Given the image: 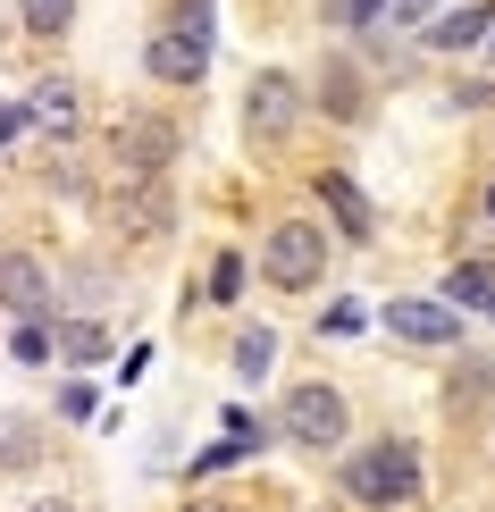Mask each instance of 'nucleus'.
Returning <instances> with one entry per match:
<instances>
[{
	"label": "nucleus",
	"instance_id": "14",
	"mask_svg": "<svg viewBox=\"0 0 495 512\" xmlns=\"http://www.w3.org/2000/svg\"><path fill=\"white\" fill-rule=\"evenodd\" d=\"M219 429H227V437L210 445V454H193V479H210V471H227V462H244V454H261V445H269V429H261L252 412H227Z\"/></svg>",
	"mask_w": 495,
	"mask_h": 512
},
{
	"label": "nucleus",
	"instance_id": "5",
	"mask_svg": "<svg viewBox=\"0 0 495 512\" xmlns=\"http://www.w3.org/2000/svg\"><path fill=\"white\" fill-rule=\"evenodd\" d=\"M294 118H303V84H294L286 68H261L244 84V143L252 152H277V143L294 135Z\"/></svg>",
	"mask_w": 495,
	"mask_h": 512
},
{
	"label": "nucleus",
	"instance_id": "15",
	"mask_svg": "<svg viewBox=\"0 0 495 512\" xmlns=\"http://www.w3.org/2000/svg\"><path fill=\"white\" fill-rule=\"evenodd\" d=\"M51 353L76 361V370H93V361H110V328H101L93 311H84V319H59V328H51Z\"/></svg>",
	"mask_w": 495,
	"mask_h": 512
},
{
	"label": "nucleus",
	"instance_id": "17",
	"mask_svg": "<svg viewBox=\"0 0 495 512\" xmlns=\"http://www.w3.org/2000/svg\"><path fill=\"white\" fill-rule=\"evenodd\" d=\"M445 294H454V311H487L495 303V269L487 261H462L454 277H445Z\"/></svg>",
	"mask_w": 495,
	"mask_h": 512
},
{
	"label": "nucleus",
	"instance_id": "23",
	"mask_svg": "<svg viewBox=\"0 0 495 512\" xmlns=\"http://www.w3.org/2000/svg\"><path fill=\"white\" fill-rule=\"evenodd\" d=\"M34 462V437H26V420H0V471H26Z\"/></svg>",
	"mask_w": 495,
	"mask_h": 512
},
{
	"label": "nucleus",
	"instance_id": "19",
	"mask_svg": "<svg viewBox=\"0 0 495 512\" xmlns=\"http://www.w3.org/2000/svg\"><path fill=\"white\" fill-rule=\"evenodd\" d=\"M277 370V336L269 328H244L235 336V378H269Z\"/></svg>",
	"mask_w": 495,
	"mask_h": 512
},
{
	"label": "nucleus",
	"instance_id": "13",
	"mask_svg": "<svg viewBox=\"0 0 495 512\" xmlns=\"http://www.w3.org/2000/svg\"><path fill=\"white\" fill-rule=\"evenodd\" d=\"M495 26V0H462V9H437V26H420L428 34V51H479Z\"/></svg>",
	"mask_w": 495,
	"mask_h": 512
},
{
	"label": "nucleus",
	"instance_id": "4",
	"mask_svg": "<svg viewBox=\"0 0 495 512\" xmlns=\"http://www.w3.org/2000/svg\"><path fill=\"white\" fill-rule=\"evenodd\" d=\"M101 219L118 227V244H160L177 227V194H168V177H118V194L101 202Z\"/></svg>",
	"mask_w": 495,
	"mask_h": 512
},
{
	"label": "nucleus",
	"instance_id": "7",
	"mask_svg": "<svg viewBox=\"0 0 495 512\" xmlns=\"http://www.w3.org/2000/svg\"><path fill=\"white\" fill-rule=\"evenodd\" d=\"M143 76H152V84H168V93H193V84L210 76V42H202V34L160 26L152 42H143Z\"/></svg>",
	"mask_w": 495,
	"mask_h": 512
},
{
	"label": "nucleus",
	"instance_id": "32",
	"mask_svg": "<svg viewBox=\"0 0 495 512\" xmlns=\"http://www.w3.org/2000/svg\"><path fill=\"white\" fill-rule=\"evenodd\" d=\"M487 59H495V26H487Z\"/></svg>",
	"mask_w": 495,
	"mask_h": 512
},
{
	"label": "nucleus",
	"instance_id": "11",
	"mask_svg": "<svg viewBox=\"0 0 495 512\" xmlns=\"http://www.w3.org/2000/svg\"><path fill=\"white\" fill-rule=\"evenodd\" d=\"M0 311L9 319H42L51 311V269H42L26 244H0Z\"/></svg>",
	"mask_w": 495,
	"mask_h": 512
},
{
	"label": "nucleus",
	"instance_id": "1",
	"mask_svg": "<svg viewBox=\"0 0 495 512\" xmlns=\"http://www.w3.org/2000/svg\"><path fill=\"white\" fill-rule=\"evenodd\" d=\"M420 487H428V462H420L412 437H378L370 454H353L336 471V496L353 504V512H403Z\"/></svg>",
	"mask_w": 495,
	"mask_h": 512
},
{
	"label": "nucleus",
	"instance_id": "31",
	"mask_svg": "<svg viewBox=\"0 0 495 512\" xmlns=\"http://www.w3.org/2000/svg\"><path fill=\"white\" fill-rule=\"evenodd\" d=\"M487 219H495V185H487Z\"/></svg>",
	"mask_w": 495,
	"mask_h": 512
},
{
	"label": "nucleus",
	"instance_id": "21",
	"mask_svg": "<svg viewBox=\"0 0 495 512\" xmlns=\"http://www.w3.org/2000/svg\"><path fill=\"white\" fill-rule=\"evenodd\" d=\"M378 17H386V0H328V26L336 34H370Z\"/></svg>",
	"mask_w": 495,
	"mask_h": 512
},
{
	"label": "nucleus",
	"instance_id": "18",
	"mask_svg": "<svg viewBox=\"0 0 495 512\" xmlns=\"http://www.w3.org/2000/svg\"><path fill=\"white\" fill-rule=\"evenodd\" d=\"M17 17H26L34 42H59V34L76 26V0H17Z\"/></svg>",
	"mask_w": 495,
	"mask_h": 512
},
{
	"label": "nucleus",
	"instance_id": "6",
	"mask_svg": "<svg viewBox=\"0 0 495 512\" xmlns=\"http://www.w3.org/2000/svg\"><path fill=\"white\" fill-rule=\"evenodd\" d=\"M168 160H177V126L160 110H126L110 126V168L118 177H168Z\"/></svg>",
	"mask_w": 495,
	"mask_h": 512
},
{
	"label": "nucleus",
	"instance_id": "3",
	"mask_svg": "<svg viewBox=\"0 0 495 512\" xmlns=\"http://www.w3.org/2000/svg\"><path fill=\"white\" fill-rule=\"evenodd\" d=\"M261 277L277 294H311L328 277V227L319 219H277L261 236Z\"/></svg>",
	"mask_w": 495,
	"mask_h": 512
},
{
	"label": "nucleus",
	"instance_id": "25",
	"mask_svg": "<svg viewBox=\"0 0 495 512\" xmlns=\"http://www.w3.org/2000/svg\"><path fill=\"white\" fill-rule=\"evenodd\" d=\"M437 9H445V0H395V17H386V26H412V34H420Z\"/></svg>",
	"mask_w": 495,
	"mask_h": 512
},
{
	"label": "nucleus",
	"instance_id": "16",
	"mask_svg": "<svg viewBox=\"0 0 495 512\" xmlns=\"http://www.w3.org/2000/svg\"><path fill=\"white\" fill-rule=\"evenodd\" d=\"M487 395H495V361L462 353V370H454V387H445V403H454V412H479Z\"/></svg>",
	"mask_w": 495,
	"mask_h": 512
},
{
	"label": "nucleus",
	"instance_id": "20",
	"mask_svg": "<svg viewBox=\"0 0 495 512\" xmlns=\"http://www.w3.org/2000/svg\"><path fill=\"white\" fill-rule=\"evenodd\" d=\"M235 294H244V252H219V261H210V294H202V303L235 311Z\"/></svg>",
	"mask_w": 495,
	"mask_h": 512
},
{
	"label": "nucleus",
	"instance_id": "27",
	"mask_svg": "<svg viewBox=\"0 0 495 512\" xmlns=\"http://www.w3.org/2000/svg\"><path fill=\"white\" fill-rule=\"evenodd\" d=\"M454 110H495V84H454Z\"/></svg>",
	"mask_w": 495,
	"mask_h": 512
},
{
	"label": "nucleus",
	"instance_id": "8",
	"mask_svg": "<svg viewBox=\"0 0 495 512\" xmlns=\"http://www.w3.org/2000/svg\"><path fill=\"white\" fill-rule=\"evenodd\" d=\"M386 336L445 353V345H462V311L454 303H428V294H395V303H386Z\"/></svg>",
	"mask_w": 495,
	"mask_h": 512
},
{
	"label": "nucleus",
	"instance_id": "22",
	"mask_svg": "<svg viewBox=\"0 0 495 512\" xmlns=\"http://www.w3.org/2000/svg\"><path fill=\"white\" fill-rule=\"evenodd\" d=\"M210 17H219V0H168V26H177V34H202L210 42Z\"/></svg>",
	"mask_w": 495,
	"mask_h": 512
},
{
	"label": "nucleus",
	"instance_id": "30",
	"mask_svg": "<svg viewBox=\"0 0 495 512\" xmlns=\"http://www.w3.org/2000/svg\"><path fill=\"white\" fill-rule=\"evenodd\" d=\"M26 512H76V504H68V496H34Z\"/></svg>",
	"mask_w": 495,
	"mask_h": 512
},
{
	"label": "nucleus",
	"instance_id": "33",
	"mask_svg": "<svg viewBox=\"0 0 495 512\" xmlns=\"http://www.w3.org/2000/svg\"><path fill=\"white\" fill-rule=\"evenodd\" d=\"M487 311H495V303H487Z\"/></svg>",
	"mask_w": 495,
	"mask_h": 512
},
{
	"label": "nucleus",
	"instance_id": "29",
	"mask_svg": "<svg viewBox=\"0 0 495 512\" xmlns=\"http://www.w3.org/2000/svg\"><path fill=\"white\" fill-rule=\"evenodd\" d=\"M17 126H26V110H17V101H0V143H9Z\"/></svg>",
	"mask_w": 495,
	"mask_h": 512
},
{
	"label": "nucleus",
	"instance_id": "2",
	"mask_svg": "<svg viewBox=\"0 0 495 512\" xmlns=\"http://www.w3.org/2000/svg\"><path fill=\"white\" fill-rule=\"evenodd\" d=\"M286 445H303V454H336L344 429H353V403H344L328 378H303V387H286V403H277V420H269Z\"/></svg>",
	"mask_w": 495,
	"mask_h": 512
},
{
	"label": "nucleus",
	"instance_id": "28",
	"mask_svg": "<svg viewBox=\"0 0 495 512\" xmlns=\"http://www.w3.org/2000/svg\"><path fill=\"white\" fill-rule=\"evenodd\" d=\"M185 512H244V496H185Z\"/></svg>",
	"mask_w": 495,
	"mask_h": 512
},
{
	"label": "nucleus",
	"instance_id": "26",
	"mask_svg": "<svg viewBox=\"0 0 495 512\" xmlns=\"http://www.w3.org/2000/svg\"><path fill=\"white\" fill-rule=\"evenodd\" d=\"M59 420H93V387H84V378H76V387H59Z\"/></svg>",
	"mask_w": 495,
	"mask_h": 512
},
{
	"label": "nucleus",
	"instance_id": "12",
	"mask_svg": "<svg viewBox=\"0 0 495 512\" xmlns=\"http://www.w3.org/2000/svg\"><path fill=\"white\" fill-rule=\"evenodd\" d=\"M311 101H319V110H328L336 126H361V118H370V76H361L353 68V59H328V68H319V84H311Z\"/></svg>",
	"mask_w": 495,
	"mask_h": 512
},
{
	"label": "nucleus",
	"instance_id": "10",
	"mask_svg": "<svg viewBox=\"0 0 495 512\" xmlns=\"http://www.w3.org/2000/svg\"><path fill=\"white\" fill-rule=\"evenodd\" d=\"M311 194H319V210H328V227H336L344 244H370V236H378V210H370V194H361L344 168H319Z\"/></svg>",
	"mask_w": 495,
	"mask_h": 512
},
{
	"label": "nucleus",
	"instance_id": "24",
	"mask_svg": "<svg viewBox=\"0 0 495 512\" xmlns=\"http://www.w3.org/2000/svg\"><path fill=\"white\" fill-rule=\"evenodd\" d=\"M17 361H26V370L51 361V328H42V319H17Z\"/></svg>",
	"mask_w": 495,
	"mask_h": 512
},
{
	"label": "nucleus",
	"instance_id": "9",
	"mask_svg": "<svg viewBox=\"0 0 495 512\" xmlns=\"http://www.w3.org/2000/svg\"><path fill=\"white\" fill-rule=\"evenodd\" d=\"M17 110H26V126L42 143H76V126H84V93H76V76H42L26 101H17Z\"/></svg>",
	"mask_w": 495,
	"mask_h": 512
}]
</instances>
